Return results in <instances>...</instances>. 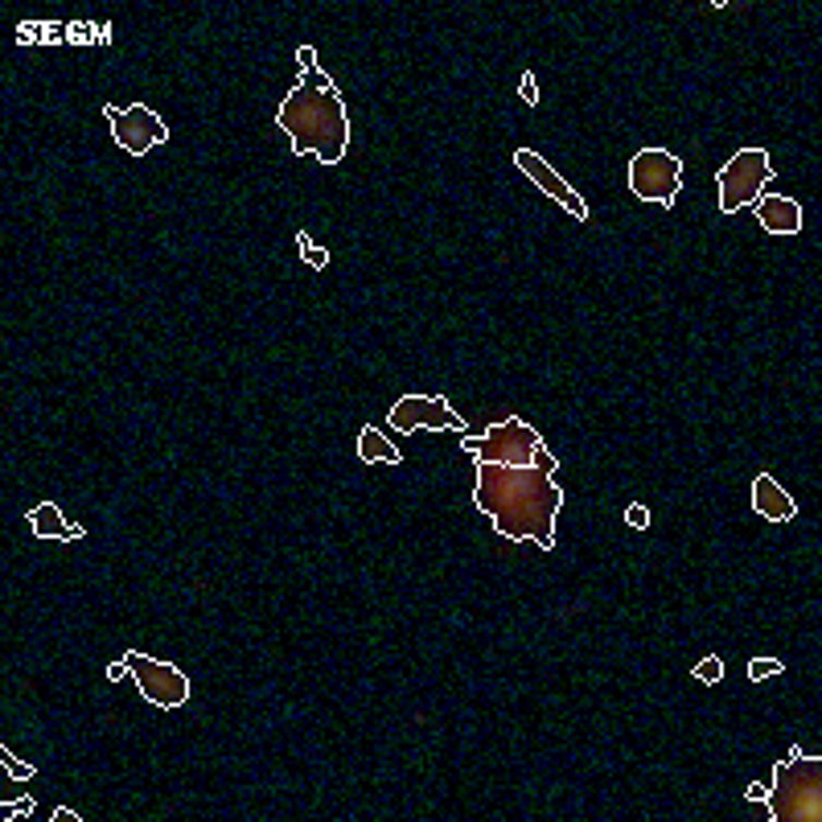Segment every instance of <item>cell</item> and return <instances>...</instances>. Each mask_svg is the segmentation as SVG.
<instances>
[{"label":"cell","mask_w":822,"mask_h":822,"mask_svg":"<svg viewBox=\"0 0 822 822\" xmlns=\"http://www.w3.org/2000/svg\"><path fill=\"white\" fill-rule=\"evenodd\" d=\"M473 506L494 522V531L510 543L555 547V519L564 510V489L543 469L478 466Z\"/></svg>","instance_id":"obj_1"},{"label":"cell","mask_w":822,"mask_h":822,"mask_svg":"<svg viewBox=\"0 0 822 822\" xmlns=\"http://www.w3.org/2000/svg\"><path fill=\"white\" fill-rule=\"evenodd\" d=\"M276 128L292 141L297 157H317L322 165H338L350 148V116L338 83L322 87L301 78L276 111Z\"/></svg>","instance_id":"obj_2"},{"label":"cell","mask_w":822,"mask_h":822,"mask_svg":"<svg viewBox=\"0 0 822 822\" xmlns=\"http://www.w3.org/2000/svg\"><path fill=\"white\" fill-rule=\"evenodd\" d=\"M765 802L773 822H819L822 819L819 757H806L802 745H794L786 761L773 769V789H769Z\"/></svg>","instance_id":"obj_3"},{"label":"cell","mask_w":822,"mask_h":822,"mask_svg":"<svg viewBox=\"0 0 822 822\" xmlns=\"http://www.w3.org/2000/svg\"><path fill=\"white\" fill-rule=\"evenodd\" d=\"M461 445L478 457V466H515V469H543V473H559V461H555L552 452L543 448V436H539L527 420H494L489 428L482 432V436H473V432H466V440Z\"/></svg>","instance_id":"obj_4"},{"label":"cell","mask_w":822,"mask_h":822,"mask_svg":"<svg viewBox=\"0 0 822 822\" xmlns=\"http://www.w3.org/2000/svg\"><path fill=\"white\" fill-rule=\"evenodd\" d=\"M773 181V157L769 148H740L728 165L715 173V190H720V210L736 215L757 206V197L765 194V185Z\"/></svg>","instance_id":"obj_5"},{"label":"cell","mask_w":822,"mask_h":822,"mask_svg":"<svg viewBox=\"0 0 822 822\" xmlns=\"http://www.w3.org/2000/svg\"><path fill=\"white\" fill-rule=\"evenodd\" d=\"M629 190L633 197L642 202H654V206H675L682 185V161L670 153V148H642L633 161H629Z\"/></svg>","instance_id":"obj_6"},{"label":"cell","mask_w":822,"mask_h":822,"mask_svg":"<svg viewBox=\"0 0 822 822\" xmlns=\"http://www.w3.org/2000/svg\"><path fill=\"white\" fill-rule=\"evenodd\" d=\"M128 662V679H136V687H141V696L153 703V708H181L185 699H190V679L181 675L173 662H161V658H148V654H141V650H128L124 654Z\"/></svg>","instance_id":"obj_7"},{"label":"cell","mask_w":822,"mask_h":822,"mask_svg":"<svg viewBox=\"0 0 822 822\" xmlns=\"http://www.w3.org/2000/svg\"><path fill=\"white\" fill-rule=\"evenodd\" d=\"M104 116H108L116 144H120L124 153H132V157H144L148 148L169 144V124H165L153 108H144V104H132V108H116V104H108Z\"/></svg>","instance_id":"obj_8"},{"label":"cell","mask_w":822,"mask_h":822,"mask_svg":"<svg viewBox=\"0 0 822 822\" xmlns=\"http://www.w3.org/2000/svg\"><path fill=\"white\" fill-rule=\"evenodd\" d=\"M387 424L399 432H466V420L448 408L445 395H403L387 411Z\"/></svg>","instance_id":"obj_9"},{"label":"cell","mask_w":822,"mask_h":822,"mask_svg":"<svg viewBox=\"0 0 822 822\" xmlns=\"http://www.w3.org/2000/svg\"><path fill=\"white\" fill-rule=\"evenodd\" d=\"M515 165H519L522 173H527V178L535 181L539 190H543V194L552 197V202H559V206H564L568 215H576V218H580V222L589 218V202H584V197L576 194L572 185H568V181H564V178H559V173H555L552 165H547V161H543V157H539L535 148H515Z\"/></svg>","instance_id":"obj_10"},{"label":"cell","mask_w":822,"mask_h":822,"mask_svg":"<svg viewBox=\"0 0 822 822\" xmlns=\"http://www.w3.org/2000/svg\"><path fill=\"white\" fill-rule=\"evenodd\" d=\"M752 210H757V222H761L769 234H798L802 231V206L786 194H761Z\"/></svg>","instance_id":"obj_11"},{"label":"cell","mask_w":822,"mask_h":822,"mask_svg":"<svg viewBox=\"0 0 822 822\" xmlns=\"http://www.w3.org/2000/svg\"><path fill=\"white\" fill-rule=\"evenodd\" d=\"M752 510L769 522H789L794 515H798L794 498H789L786 489L773 482L769 473H757V478H752Z\"/></svg>","instance_id":"obj_12"},{"label":"cell","mask_w":822,"mask_h":822,"mask_svg":"<svg viewBox=\"0 0 822 822\" xmlns=\"http://www.w3.org/2000/svg\"><path fill=\"white\" fill-rule=\"evenodd\" d=\"M29 531H34L37 539H50V543L83 539V527H71V522L62 519V510H58L55 501H41V506L29 510Z\"/></svg>","instance_id":"obj_13"},{"label":"cell","mask_w":822,"mask_h":822,"mask_svg":"<svg viewBox=\"0 0 822 822\" xmlns=\"http://www.w3.org/2000/svg\"><path fill=\"white\" fill-rule=\"evenodd\" d=\"M358 461H366V466H375V461H383V466H399L403 452L387 440V432H378V424H366V428L358 432Z\"/></svg>","instance_id":"obj_14"},{"label":"cell","mask_w":822,"mask_h":822,"mask_svg":"<svg viewBox=\"0 0 822 822\" xmlns=\"http://www.w3.org/2000/svg\"><path fill=\"white\" fill-rule=\"evenodd\" d=\"M297 247H301V259L309 264V268L322 271L325 264H329V251H325V247H313V239H309V231H297Z\"/></svg>","instance_id":"obj_15"},{"label":"cell","mask_w":822,"mask_h":822,"mask_svg":"<svg viewBox=\"0 0 822 822\" xmlns=\"http://www.w3.org/2000/svg\"><path fill=\"white\" fill-rule=\"evenodd\" d=\"M691 675H696L699 682H720V679H724V658H720V654H708V658L699 662Z\"/></svg>","instance_id":"obj_16"},{"label":"cell","mask_w":822,"mask_h":822,"mask_svg":"<svg viewBox=\"0 0 822 822\" xmlns=\"http://www.w3.org/2000/svg\"><path fill=\"white\" fill-rule=\"evenodd\" d=\"M782 670H786V666H782L777 658H752L749 662V679L752 682H765L769 675H782Z\"/></svg>","instance_id":"obj_17"},{"label":"cell","mask_w":822,"mask_h":822,"mask_svg":"<svg viewBox=\"0 0 822 822\" xmlns=\"http://www.w3.org/2000/svg\"><path fill=\"white\" fill-rule=\"evenodd\" d=\"M0 765L9 769V777H17V782H29V777L37 773L34 765H25V761H17V757H13L9 749H0Z\"/></svg>","instance_id":"obj_18"},{"label":"cell","mask_w":822,"mask_h":822,"mask_svg":"<svg viewBox=\"0 0 822 822\" xmlns=\"http://www.w3.org/2000/svg\"><path fill=\"white\" fill-rule=\"evenodd\" d=\"M626 522H629V527H638V531H645V527H650V510H645L642 501H629V506H626Z\"/></svg>","instance_id":"obj_19"},{"label":"cell","mask_w":822,"mask_h":822,"mask_svg":"<svg viewBox=\"0 0 822 822\" xmlns=\"http://www.w3.org/2000/svg\"><path fill=\"white\" fill-rule=\"evenodd\" d=\"M519 95H522V104H527V108H535V104H539V87H535V74H531V71L522 74Z\"/></svg>","instance_id":"obj_20"},{"label":"cell","mask_w":822,"mask_h":822,"mask_svg":"<svg viewBox=\"0 0 822 822\" xmlns=\"http://www.w3.org/2000/svg\"><path fill=\"white\" fill-rule=\"evenodd\" d=\"M745 798H749V802H765V798H769V786H765V782H752V786L745 789Z\"/></svg>","instance_id":"obj_21"},{"label":"cell","mask_w":822,"mask_h":822,"mask_svg":"<svg viewBox=\"0 0 822 822\" xmlns=\"http://www.w3.org/2000/svg\"><path fill=\"white\" fill-rule=\"evenodd\" d=\"M108 679H111V682L128 679V662H124V658H120V662H111V666H108Z\"/></svg>","instance_id":"obj_22"},{"label":"cell","mask_w":822,"mask_h":822,"mask_svg":"<svg viewBox=\"0 0 822 822\" xmlns=\"http://www.w3.org/2000/svg\"><path fill=\"white\" fill-rule=\"evenodd\" d=\"M50 819H55V822H83V819H78V814H74V810H71V806H58V810H55V814H50Z\"/></svg>","instance_id":"obj_23"},{"label":"cell","mask_w":822,"mask_h":822,"mask_svg":"<svg viewBox=\"0 0 822 822\" xmlns=\"http://www.w3.org/2000/svg\"><path fill=\"white\" fill-rule=\"evenodd\" d=\"M13 814H21V819H29V814H34V802H29V798H25V802H17V810H9V819H13Z\"/></svg>","instance_id":"obj_24"}]
</instances>
